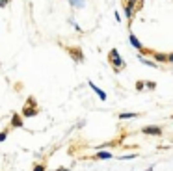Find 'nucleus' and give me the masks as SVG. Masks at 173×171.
Wrapping results in <instances>:
<instances>
[{
    "label": "nucleus",
    "instance_id": "f257e3e1",
    "mask_svg": "<svg viewBox=\"0 0 173 171\" xmlns=\"http://www.w3.org/2000/svg\"><path fill=\"white\" fill-rule=\"evenodd\" d=\"M108 58H110V61L114 63V67L119 71L121 67H125V61L121 60V56H119V52H117V48H112L110 52H108Z\"/></svg>",
    "mask_w": 173,
    "mask_h": 171
},
{
    "label": "nucleus",
    "instance_id": "f03ea898",
    "mask_svg": "<svg viewBox=\"0 0 173 171\" xmlns=\"http://www.w3.org/2000/svg\"><path fill=\"white\" fill-rule=\"evenodd\" d=\"M129 43L132 45V48H136V50H140V52H143V45L140 43V39L134 35V34H130L129 35Z\"/></svg>",
    "mask_w": 173,
    "mask_h": 171
},
{
    "label": "nucleus",
    "instance_id": "9b49d317",
    "mask_svg": "<svg viewBox=\"0 0 173 171\" xmlns=\"http://www.w3.org/2000/svg\"><path fill=\"white\" fill-rule=\"evenodd\" d=\"M71 54H73V58H75L76 61H84V56L80 54V50H76V48H75V50H71Z\"/></svg>",
    "mask_w": 173,
    "mask_h": 171
},
{
    "label": "nucleus",
    "instance_id": "4468645a",
    "mask_svg": "<svg viewBox=\"0 0 173 171\" xmlns=\"http://www.w3.org/2000/svg\"><path fill=\"white\" fill-rule=\"evenodd\" d=\"M34 171H45V166H41V164H37V166H34Z\"/></svg>",
    "mask_w": 173,
    "mask_h": 171
},
{
    "label": "nucleus",
    "instance_id": "a211bd4d",
    "mask_svg": "<svg viewBox=\"0 0 173 171\" xmlns=\"http://www.w3.org/2000/svg\"><path fill=\"white\" fill-rule=\"evenodd\" d=\"M7 2H9V0H0V7H6V6H7Z\"/></svg>",
    "mask_w": 173,
    "mask_h": 171
},
{
    "label": "nucleus",
    "instance_id": "39448f33",
    "mask_svg": "<svg viewBox=\"0 0 173 171\" xmlns=\"http://www.w3.org/2000/svg\"><path fill=\"white\" fill-rule=\"evenodd\" d=\"M134 6H136L134 2H127V6H125V15H127V19H130V17L134 15V11H136Z\"/></svg>",
    "mask_w": 173,
    "mask_h": 171
},
{
    "label": "nucleus",
    "instance_id": "2eb2a0df",
    "mask_svg": "<svg viewBox=\"0 0 173 171\" xmlns=\"http://www.w3.org/2000/svg\"><path fill=\"white\" fill-rule=\"evenodd\" d=\"M166 61L173 63V52H171V54H166Z\"/></svg>",
    "mask_w": 173,
    "mask_h": 171
},
{
    "label": "nucleus",
    "instance_id": "1a4fd4ad",
    "mask_svg": "<svg viewBox=\"0 0 173 171\" xmlns=\"http://www.w3.org/2000/svg\"><path fill=\"white\" fill-rule=\"evenodd\" d=\"M138 117V112H121L119 114V119H134Z\"/></svg>",
    "mask_w": 173,
    "mask_h": 171
},
{
    "label": "nucleus",
    "instance_id": "9d476101",
    "mask_svg": "<svg viewBox=\"0 0 173 171\" xmlns=\"http://www.w3.org/2000/svg\"><path fill=\"white\" fill-rule=\"evenodd\" d=\"M151 54H153V52H151ZM153 58H155L157 63H164V61H166V54H162V52H155Z\"/></svg>",
    "mask_w": 173,
    "mask_h": 171
},
{
    "label": "nucleus",
    "instance_id": "423d86ee",
    "mask_svg": "<svg viewBox=\"0 0 173 171\" xmlns=\"http://www.w3.org/2000/svg\"><path fill=\"white\" fill-rule=\"evenodd\" d=\"M93 158H95V160H110V158H112V153H110V151H99Z\"/></svg>",
    "mask_w": 173,
    "mask_h": 171
},
{
    "label": "nucleus",
    "instance_id": "ddd939ff",
    "mask_svg": "<svg viewBox=\"0 0 173 171\" xmlns=\"http://www.w3.org/2000/svg\"><path fill=\"white\" fill-rule=\"evenodd\" d=\"M121 160H132V158H136V155H127V156H119Z\"/></svg>",
    "mask_w": 173,
    "mask_h": 171
},
{
    "label": "nucleus",
    "instance_id": "7ed1b4c3",
    "mask_svg": "<svg viewBox=\"0 0 173 171\" xmlns=\"http://www.w3.org/2000/svg\"><path fill=\"white\" fill-rule=\"evenodd\" d=\"M142 132L143 134H149V136H160L162 134V128L160 127H143Z\"/></svg>",
    "mask_w": 173,
    "mask_h": 171
},
{
    "label": "nucleus",
    "instance_id": "6e6552de",
    "mask_svg": "<svg viewBox=\"0 0 173 171\" xmlns=\"http://www.w3.org/2000/svg\"><path fill=\"white\" fill-rule=\"evenodd\" d=\"M11 127H13V128L22 127V119L19 117V114H13V117H11Z\"/></svg>",
    "mask_w": 173,
    "mask_h": 171
},
{
    "label": "nucleus",
    "instance_id": "aec40b11",
    "mask_svg": "<svg viewBox=\"0 0 173 171\" xmlns=\"http://www.w3.org/2000/svg\"><path fill=\"white\" fill-rule=\"evenodd\" d=\"M127 2H134V4H136V0H127Z\"/></svg>",
    "mask_w": 173,
    "mask_h": 171
},
{
    "label": "nucleus",
    "instance_id": "f8f14e48",
    "mask_svg": "<svg viewBox=\"0 0 173 171\" xmlns=\"http://www.w3.org/2000/svg\"><path fill=\"white\" fill-rule=\"evenodd\" d=\"M6 138H7V132H6V130H2V132H0V143H2V142H6Z\"/></svg>",
    "mask_w": 173,
    "mask_h": 171
},
{
    "label": "nucleus",
    "instance_id": "dca6fc26",
    "mask_svg": "<svg viewBox=\"0 0 173 171\" xmlns=\"http://www.w3.org/2000/svg\"><path fill=\"white\" fill-rule=\"evenodd\" d=\"M145 86H147V88H149V89H155V82H147V84H145Z\"/></svg>",
    "mask_w": 173,
    "mask_h": 171
},
{
    "label": "nucleus",
    "instance_id": "6ab92c4d",
    "mask_svg": "<svg viewBox=\"0 0 173 171\" xmlns=\"http://www.w3.org/2000/svg\"><path fill=\"white\" fill-rule=\"evenodd\" d=\"M56 171H69V169H65V168H60V169H56Z\"/></svg>",
    "mask_w": 173,
    "mask_h": 171
},
{
    "label": "nucleus",
    "instance_id": "20e7f679",
    "mask_svg": "<svg viewBox=\"0 0 173 171\" xmlns=\"http://www.w3.org/2000/svg\"><path fill=\"white\" fill-rule=\"evenodd\" d=\"M88 86H89V88H91L97 95H99V99H101V101H106V93H104L99 86H95V84H93V80H88Z\"/></svg>",
    "mask_w": 173,
    "mask_h": 171
},
{
    "label": "nucleus",
    "instance_id": "f3484780",
    "mask_svg": "<svg viewBox=\"0 0 173 171\" xmlns=\"http://www.w3.org/2000/svg\"><path fill=\"white\" fill-rule=\"evenodd\" d=\"M136 88H138V89H143V88H145V84H143V82H138V84H136Z\"/></svg>",
    "mask_w": 173,
    "mask_h": 171
},
{
    "label": "nucleus",
    "instance_id": "0eeeda50",
    "mask_svg": "<svg viewBox=\"0 0 173 171\" xmlns=\"http://www.w3.org/2000/svg\"><path fill=\"white\" fill-rule=\"evenodd\" d=\"M138 60L142 61V63H145V65H149V67H158V63L157 61H153V60H147L143 54H138Z\"/></svg>",
    "mask_w": 173,
    "mask_h": 171
}]
</instances>
